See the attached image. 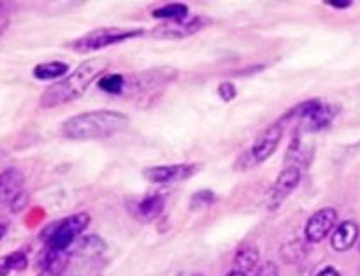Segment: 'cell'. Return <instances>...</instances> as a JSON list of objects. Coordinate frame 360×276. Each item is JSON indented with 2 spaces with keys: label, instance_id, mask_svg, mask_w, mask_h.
Returning <instances> with one entry per match:
<instances>
[{
  "label": "cell",
  "instance_id": "obj_1",
  "mask_svg": "<svg viewBox=\"0 0 360 276\" xmlns=\"http://www.w3.org/2000/svg\"><path fill=\"white\" fill-rule=\"evenodd\" d=\"M127 125H129V116L123 113L98 109V111H86L72 116L63 122L60 132L63 137L72 141L104 139L122 132Z\"/></svg>",
  "mask_w": 360,
  "mask_h": 276
},
{
  "label": "cell",
  "instance_id": "obj_2",
  "mask_svg": "<svg viewBox=\"0 0 360 276\" xmlns=\"http://www.w3.org/2000/svg\"><path fill=\"white\" fill-rule=\"evenodd\" d=\"M108 65L109 62L105 58H91L81 63L69 76L46 88L41 95V108H56L79 99Z\"/></svg>",
  "mask_w": 360,
  "mask_h": 276
},
{
  "label": "cell",
  "instance_id": "obj_3",
  "mask_svg": "<svg viewBox=\"0 0 360 276\" xmlns=\"http://www.w3.org/2000/svg\"><path fill=\"white\" fill-rule=\"evenodd\" d=\"M88 224H90V215L76 213L46 227L42 232V239L53 252H67V249L76 242L77 236L83 234Z\"/></svg>",
  "mask_w": 360,
  "mask_h": 276
},
{
  "label": "cell",
  "instance_id": "obj_4",
  "mask_svg": "<svg viewBox=\"0 0 360 276\" xmlns=\"http://www.w3.org/2000/svg\"><path fill=\"white\" fill-rule=\"evenodd\" d=\"M143 30H125V28L111 27V28H97V30H91L88 34H84L83 37H77L76 41H72L69 44V48L76 53H90L97 51V49L105 48V46L118 44V42L127 41V39L137 37V35H143Z\"/></svg>",
  "mask_w": 360,
  "mask_h": 276
},
{
  "label": "cell",
  "instance_id": "obj_5",
  "mask_svg": "<svg viewBox=\"0 0 360 276\" xmlns=\"http://www.w3.org/2000/svg\"><path fill=\"white\" fill-rule=\"evenodd\" d=\"M281 137H283V125H281L280 122L267 127L266 130H262V132L259 134V137L255 139V143L252 144L248 153H246V157H248V164H246V168H250V165H257L260 164V162L267 161V158L276 151Z\"/></svg>",
  "mask_w": 360,
  "mask_h": 276
},
{
  "label": "cell",
  "instance_id": "obj_6",
  "mask_svg": "<svg viewBox=\"0 0 360 276\" xmlns=\"http://www.w3.org/2000/svg\"><path fill=\"white\" fill-rule=\"evenodd\" d=\"M338 220V211L334 208H323L313 213L306 224L304 236L309 243H320L329 236Z\"/></svg>",
  "mask_w": 360,
  "mask_h": 276
},
{
  "label": "cell",
  "instance_id": "obj_7",
  "mask_svg": "<svg viewBox=\"0 0 360 276\" xmlns=\"http://www.w3.org/2000/svg\"><path fill=\"white\" fill-rule=\"evenodd\" d=\"M207 23L206 18H185V20L178 21H165V23L158 25L153 30V37L158 39H181L193 35L195 32H199L204 25Z\"/></svg>",
  "mask_w": 360,
  "mask_h": 276
},
{
  "label": "cell",
  "instance_id": "obj_8",
  "mask_svg": "<svg viewBox=\"0 0 360 276\" xmlns=\"http://www.w3.org/2000/svg\"><path fill=\"white\" fill-rule=\"evenodd\" d=\"M299 182H301V169L297 165H288L283 171L280 172V176L276 178V182L273 183V189L269 194V203L271 208H276L297 189Z\"/></svg>",
  "mask_w": 360,
  "mask_h": 276
},
{
  "label": "cell",
  "instance_id": "obj_9",
  "mask_svg": "<svg viewBox=\"0 0 360 276\" xmlns=\"http://www.w3.org/2000/svg\"><path fill=\"white\" fill-rule=\"evenodd\" d=\"M195 165L192 164H174V165H155L144 169V178L150 183H171L178 180H185L193 175Z\"/></svg>",
  "mask_w": 360,
  "mask_h": 276
},
{
  "label": "cell",
  "instance_id": "obj_10",
  "mask_svg": "<svg viewBox=\"0 0 360 276\" xmlns=\"http://www.w3.org/2000/svg\"><path fill=\"white\" fill-rule=\"evenodd\" d=\"M23 175L18 169L11 168L0 172V203H11L23 187Z\"/></svg>",
  "mask_w": 360,
  "mask_h": 276
},
{
  "label": "cell",
  "instance_id": "obj_11",
  "mask_svg": "<svg viewBox=\"0 0 360 276\" xmlns=\"http://www.w3.org/2000/svg\"><path fill=\"white\" fill-rule=\"evenodd\" d=\"M359 238V225L355 222L347 220L343 224H340L334 231L333 239H330V245L336 252H347L352 246L355 245Z\"/></svg>",
  "mask_w": 360,
  "mask_h": 276
},
{
  "label": "cell",
  "instance_id": "obj_12",
  "mask_svg": "<svg viewBox=\"0 0 360 276\" xmlns=\"http://www.w3.org/2000/svg\"><path fill=\"white\" fill-rule=\"evenodd\" d=\"M336 113L338 108H334L333 104H327V102H322V104L316 108V111L313 113L308 120L302 122V125H304V129L309 130V132H316V130L326 129V127L336 118Z\"/></svg>",
  "mask_w": 360,
  "mask_h": 276
},
{
  "label": "cell",
  "instance_id": "obj_13",
  "mask_svg": "<svg viewBox=\"0 0 360 276\" xmlns=\"http://www.w3.org/2000/svg\"><path fill=\"white\" fill-rule=\"evenodd\" d=\"M164 208H165L164 197L158 196V194L148 196L144 197V199H141L139 204H137V218L146 222L155 220V218L164 211Z\"/></svg>",
  "mask_w": 360,
  "mask_h": 276
},
{
  "label": "cell",
  "instance_id": "obj_14",
  "mask_svg": "<svg viewBox=\"0 0 360 276\" xmlns=\"http://www.w3.org/2000/svg\"><path fill=\"white\" fill-rule=\"evenodd\" d=\"M69 73V65L65 62H42L39 65L34 67V77L41 81L48 80H56V77H62Z\"/></svg>",
  "mask_w": 360,
  "mask_h": 276
},
{
  "label": "cell",
  "instance_id": "obj_15",
  "mask_svg": "<svg viewBox=\"0 0 360 276\" xmlns=\"http://www.w3.org/2000/svg\"><path fill=\"white\" fill-rule=\"evenodd\" d=\"M257 264H259V250L255 246H243L241 250H238L234 257L236 271H241L246 275L248 271L255 270Z\"/></svg>",
  "mask_w": 360,
  "mask_h": 276
},
{
  "label": "cell",
  "instance_id": "obj_16",
  "mask_svg": "<svg viewBox=\"0 0 360 276\" xmlns=\"http://www.w3.org/2000/svg\"><path fill=\"white\" fill-rule=\"evenodd\" d=\"M188 16V6L186 4H167L153 11V18L164 21H178L185 20Z\"/></svg>",
  "mask_w": 360,
  "mask_h": 276
},
{
  "label": "cell",
  "instance_id": "obj_17",
  "mask_svg": "<svg viewBox=\"0 0 360 276\" xmlns=\"http://www.w3.org/2000/svg\"><path fill=\"white\" fill-rule=\"evenodd\" d=\"M28 266V259L23 252H13L0 259V276H7L13 271H23Z\"/></svg>",
  "mask_w": 360,
  "mask_h": 276
},
{
  "label": "cell",
  "instance_id": "obj_18",
  "mask_svg": "<svg viewBox=\"0 0 360 276\" xmlns=\"http://www.w3.org/2000/svg\"><path fill=\"white\" fill-rule=\"evenodd\" d=\"M127 80L122 74H105L98 80V88L105 94H122L125 90Z\"/></svg>",
  "mask_w": 360,
  "mask_h": 276
},
{
  "label": "cell",
  "instance_id": "obj_19",
  "mask_svg": "<svg viewBox=\"0 0 360 276\" xmlns=\"http://www.w3.org/2000/svg\"><path fill=\"white\" fill-rule=\"evenodd\" d=\"M102 250H104V243H102V239L95 238V236H88V238H84L83 242L77 243V250L76 253H79V256H86V253H91V256H95V253H101Z\"/></svg>",
  "mask_w": 360,
  "mask_h": 276
},
{
  "label": "cell",
  "instance_id": "obj_20",
  "mask_svg": "<svg viewBox=\"0 0 360 276\" xmlns=\"http://www.w3.org/2000/svg\"><path fill=\"white\" fill-rule=\"evenodd\" d=\"M214 203V194L211 190H200V192L193 194L192 199H190V210H204V208H210Z\"/></svg>",
  "mask_w": 360,
  "mask_h": 276
},
{
  "label": "cell",
  "instance_id": "obj_21",
  "mask_svg": "<svg viewBox=\"0 0 360 276\" xmlns=\"http://www.w3.org/2000/svg\"><path fill=\"white\" fill-rule=\"evenodd\" d=\"M218 94H220V97L224 99L225 102H229L236 97L238 92H236V87L231 83V81H225V83H221L220 87H218Z\"/></svg>",
  "mask_w": 360,
  "mask_h": 276
},
{
  "label": "cell",
  "instance_id": "obj_22",
  "mask_svg": "<svg viewBox=\"0 0 360 276\" xmlns=\"http://www.w3.org/2000/svg\"><path fill=\"white\" fill-rule=\"evenodd\" d=\"M253 276H280V270H278V266L274 263H266L260 268H257Z\"/></svg>",
  "mask_w": 360,
  "mask_h": 276
},
{
  "label": "cell",
  "instance_id": "obj_23",
  "mask_svg": "<svg viewBox=\"0 0 360 276\" xmlns=\"http://www.w3.org/2000/svg\"><path fill=\"white\" fill-rule=\"evenodd\" d=\"M27 199H28V196L23 192V190H21V192L18 194L13 201H11V203H13V206H11L13 208V211H20L21 208L25 206V203H27Z\"/></svg>",
  "mask_w": 360,
  "mask_h": 276
},
{
  "label": "cell",
  "instance_id": "obj_24",
  "mask_svg": "<svg viewBox=\"0 0 360 276\" xmlns=\"http://www.w3.org/2000/svg\"><path fill=\"white\" fill-rule=\"evenodd\" d=\"M327 4H329V6H333V7H338V9H347V7L352 6L350 0H343V2H341V0H329Z\"/></svg>",
  "mask_w": 360,
  "mask_h": 276
},
{
  "label": "cell",
  "instance_id": "obj_25",
  "mask_svg": "<svg viewBox=\"0 0 360 276\" xmlns=\"http://www.w3.org/2000/svg\"><path fill=\"white\" fill-rule=\"evenodd\" d=\"M316 276H341V275H340V271L336 270V268H326V270L320 271V273Z\"/></svg>",
  "mask_w": 360,
  "mask_h": 276
},
{
  "label": "cell",
  "instance_id": "obj_26",
  "mask_svg": "<svg viewBox=\"0 0 360 276\" xmlns=\"http://www.w3.org/2000/svg\"><path fill=\"white\" fill-rule=\"evenodd\" d=\"M7 27H9V20H7L6 16H2V14H0V35H2L4 32L7 30Z\"/></svg>",
  "mask_w": 360,
  "mask_h": 276
},
{
  "label": "cell",
  "instance_id": "obj_27",
  "mask_svg": "<svg viewBox=\"0 0 360 276\" xmlns=\"http://www.w3.org/2000/svg\"><path fill=\"white\" fill-rule=\"evenodd\" d=\"M6 232H7V222L0 220V242H2V238L6 236Z\"/></svg>",
  "mask_w": 360,
  "mask_h": 276
},
{
  "label": "cell",
  "instance_id": "obj_28",
  "mask_svg": "<svg viewBox=\"0 0 360 276\" xmlns=\"http://www.w3.org/2000/svg\"><path fill=\"white\" fill-rule=\"evenodd\" d=\"M227 276H246V275L241 273V271H236V270H234V271H231V273H229Z\"/></svg>",
  "mask_w": 360,
  "mask_h": 276
},
{
  "label": "cell",
  "instance_id": "obj_29",
  "mask_svg": "<svg viewBox=\"0 0 360 276\" xmlns=\"http://www.w3.org/2000/svg\"><path fill=\"white\" fill-rule=\"evenodd\" d=\"M178 276H199V275H195V273H181V275H178Z\"/></svg>",
  "mask_w": 360,
  "mask_h": 276
}]
</instances>
